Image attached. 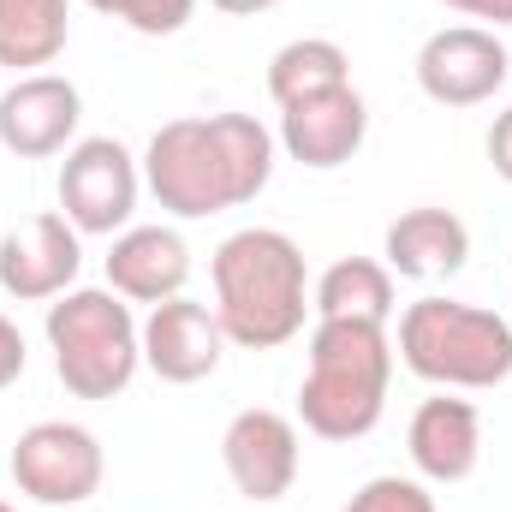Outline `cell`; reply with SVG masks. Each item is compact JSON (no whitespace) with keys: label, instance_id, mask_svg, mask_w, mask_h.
<instances>
[{"label":"cell","instance_id":"9","mask_svg":"<svg viewBox=\"0 0 512 512\" xmlns=\"http://www.w3.org/2000/svg\"><path fill=\"white\" fill-rule=\"evenodd\" d=\"M84 120V96L60 72H24L0 90V149L18 161H48L72 149Z\"/></svg>","mask_w":512,"mask_h":512},{"label":"cell","instance_id":"15","mask_svg":"<svg viewBox=\"0 0 512 512\" xmlns=\"http://www.w3.org/2000/svg\"><path fill=\"white\" fill-rule=\"evenodd\" d=\"M191 280V251L173 227H126L108 251V286L126 304H167Z\"/></svg>","mask_w":512,"mask_h":512},{"label":"cell","instance_id":"25","mask_svg":"<svg viewBox=\"0 0 512 512\" xmlns=\"http://www.w3.org/2000/svg\"><path fill=\"white\" fill-rule=\"evenodd\" d=\"M209 6H221V12H233V18H256V12H268V6H280V0H209Z\"/></svg>","mask_w":512,"mask_h":512},{"label":"cell","instance_id":"10","mask_svg":"<svg viewBox=\"0 0 512 512\" xmlns=\"http://www.w3.org/2000/svg\"><path fill=\"white\" fill-rule=\"evenodd\" d=\"M84 233L48 209V215H30L18 221L6 239H0V292L18 298V304H42V298H60L72 292L78 268H84Z\"/></svg>","mask_w":512,"mask_h":512},{"label":"cell","instance_id":"11","mask_svg":"<svg viewBox=\"0 0 512 512\" xmlns=\"http://www.w3.org/2000/svg\"><path fill=\"white\" fill-rule=\"evenodd\" d=\"M221 465H227L233 489L256 507L292 495V483H298V423L286 411H268V405L239 411L221 435Z\"/></svg>","mask_w":512,"mask_h":512},{"label":"cell","instance_id":"20","mask_svg":"<svg viewBox=\"0 0 512 512\" xmlns=\"http://www.w3.org/2000/svg\"><path fill=\"white\" fill-rule=\"evenodd\" d=\"M84 6L120 18L137 36H179L191 24V12H197V0H84Z\"/></svg>","mask_w":512,"mask_h":512},{"label":"cell","instance_id":"26","mask_svg":"<svg viewBox=\"0 0 512 512\" xmlns=\"http://www.w3.org/2000/svg\"><path fill=\"white\" fill-rule=\"evenodd\" d=\"M0 512H18V507H12V501H0Z\"/></svg>","mask_w":512,"mask_h":512},{"label":"cell","instance_id":"8","mask_svg":"<svg viewBox=\"0 0 512 512\" xmlns=\"http://www.w3.org/2000/svg\"><path fill=\"white\" fill-rule=\"evenodd\" d=\"M512 54L489 24H447L417 48V90L441 108H477L495 102L507 84Z\"/></svg>","mask_w":512,"mask_h":512},{"label":"cell","instance_id":"3","mask_svg":"<svg viewBox=\"0 0 512 512\" xmlns=\"http://www.w3.org/2000/svg\"><path fill=\"white\" fill-rule=\"evenodd\" d=\"M393 382V340L387 322L358 316H316L310 328V370L298 382V417L322 441H364L382 423Z\"/></svg>","mask_w":512,"mask_h":512},{"label":"cell","instance_id":"16","mask_svg":"<svg viewBox=\"0 0 512 512\" xmlns=\"http://www.w3.org/2000/svg\"><path fill=\"white\" fill-rule=\"evenodd\" d=\"M471 262V227L453 209H405L387 227V268L399 280H447Z\"/></svg>","mask_w":512,"mask_h":512},{"label":"cell","instance_id":"2","mask_svg":"<svg viewBox=\"0 0 512 512\" xmlns=\"http://www.w3.org/2000/svg\"><path fill=\"white\" fill-rule=\"evenodd\" d=\"M209 274H215V316L233 346L274 352L304 328L310 268H304L298 239H286L280 227H245L221 239Z\"/></svg>","mask_w":512,"mask_h":512},{"label":"cell","instance_id":"13","mask_svg":"<svg viewBox=\"0 0 512 512\" xmlns=\"http://www.w3.org/2000/svg\"><path fill=\"white\" fill-rule=\"evenodd\" d=\"M370 137V108L352 84L328 90V96H310V102H292L280 108V149L316 173L328 167H346Z\"/></svg>","mask_w":512,"mask_h":512},{"label":"cell","instance_id":"18","mask_svg":"<svg viewBox=\"0 0 512 512\" xmlns=\"http://www.w3.org/2000/svg\"><path fill=\"white\" fill-rule=\"evenodd\" d=\"M310 310L316 316H358V322H387L393 316V268L370 256H340L334 268H322V280L310 286Z\"/></svg>","mask_w":512,"mask_h":512},{"label":"cell","instance_id":"6","mask_svg":"<svg viewBox=\"0 0 512 512\" xmlns=\"http://www.w3.org/2000/svg\"><path fill=\"white\" fill-rule=\"evenodd\" d=\"M6 471L18 483V495H30V501H42V507H78V501H90L102 489L108 459H102V441L84 423L48 417V423H30L12 441Z\"/></svg>","mask_w":512,"mask_h":512},{"label":"cell","instance_id":"5","mask_svg":"<svg viewBox=\"0 0 512 512\" xmlns=\"http://www.w3.org/2000/svg\"><path fill=\"white\" fill-rule=\"evenodd\" d=\"M48 346H54V376L72 399H114L126 393L143 364V328L131 304L108 286H72L48 304Z\"/></svg>","mask_w":512,"mask_h":512},{"label":"cell","instance_id":"22","mask_svg":"<svg viewBox=\"0 0 512 512\" xmlns=\"http://www.w3.org/2000/svg\"><path fill=\"white\" fill-rule=\"evenodd\" d=\"M24 334H18V322L12 316H0V387H12L18 376H24Z\"/></svg>","mask_w":512,"mask_h":512},{"label":"cell","instance_id":"21","mask_svg":"<svg viewBox=\"0 0 512 512\" xmlns=\"http://www.w3.org/2000/svg\"><path fill=\"white\" fill-rule=\"evenodd\" d=\"M340 512H435V495L417 477H370Z\"/></svg>","mask_w":512,"mask_h":512},{"label":"cell","instance_id":"14","mask_svg":"<svg viewBox=\"0 0 512 512\" xmlns=\"http://www.w3.org/2000/svg\"><path fill=\"white\" fill-rule=\"evenodd\" d=\"M405 447H411V465L429 477V483H465L483 459V417L471 399H423L411 411V429H405Z\"/></svg>","mask_w":512,"mask_h":512},{"label":"cell","instance_id":"24","mask_svg":"<svg viewBox=\"0 0 512 512\" xmlns=\"http://www.w3.org/2000/svg\"><path fill=\"white\" fill-rule=\"evenodd\" d=\"M447 6L465 18H483V24H512V0H447Z\"/></svg>","mask_w":512,"mask_h":512},{"label":"cell","instance_id":"19","mask_svg":"<svg viewBox=\"0 0 512 512\" xmlns=\"http://www.w3.org/2000/svg\"><path fill=\"white\" fill-rule=\"evenodd\" d=\"M340 84H352V60H346V48L328 42V36H298V42H286V48L268 60V96H274L280 108L310 102V96H328V90H340Z\"/></svg>","mask_w":512,"mask_h":512},{"label":"cell","instance_id":"23","mask_svg":"<svg viewBox=\"0 0 512 512\" xmlns=\"http://www.w3.org/2000/svg\"><path fill=\"white\" fill-rule=\"evenodd\" d=\"M489 167L512 185V108L495 114V126H489Z\"/></svg>","mask_w":512,"mask_h":512},{"label":"cell","instance_id":"4","mask_svg":"<svg viewBox=\"0 0 512 512\" xmlns=\"http://www.w3.org/2000/svg\"><path fill=\"white\" fill-rule=\"evenodd\" d=\"M399 358L423 382L483 393L512 376V322L483 304L417 298L399 316Z\"/></svg>","mask_w":512,"mask_h":512},{"label":"cell","instance_id":"12","mask_svg":"<svg viewBox=\"0 0 512 512\" xmlns=\"http://www.w3.org/2000/svg\"><path fill=\"white\" fill-rule=\"evenodd\" d=\"M221 352H227V328L209 304L197 298H167V304H149V322H143V364L173 387L209 382L221 370Z\"/></svg>","mask_w":512,"mask_h":512},{"label":"cell","instance_id":"1","mask_svg":"<svg viewBox=\"0 0 512 512\" xmlns=\"http://www.w3.org/2000/svg\"><path fill=\"white\" fill-rule=\"evenodd\" d=\"M274 131L256 114H185L149 137L143 185L179 221H203L239 209L274 179Z\"/></svg>","mask_w":512,"mask_h":512},{"label":"cell","instance_id":"17","mask_svg":"<svg viewBox=\"0 0 512 512\" xmlns=\"http://www.w3.org/2000/svg\"><path fill=\"white\" fill-rule=\"evenodd\" d=\"M72 36V0H0V66L42 72Z\"/></svg>","mask_w":512,"mask_h":512},{"label":"cell","instance_id":"7","mask_svg":"<svg viewBox=\"0 0 512 512\" xmlns=\"http://www.w3.org/2000/svg\"><path fill=\"white\" fill-rule=\"evenodd\" d=\"M137 191H143V167L131 161L120 137H78L60 161V215L78 233H96V239L126 233Z\"/></svg>","mask_w":512,"mask_h":512}]
</instances>
